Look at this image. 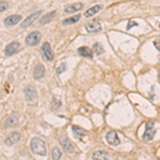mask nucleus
Segmentation results:
<instances>
[{
	"label": "nucleus",
	"mask_w": 160,
	"mask_h": 160,
	"mask_svg": "<svg viewBox=\"0 0 160 160\" xmlns=\"http://www.w3.org/2000/svg\"><path fill=\"white\" fill-rule=\"evenodd\" d=\"M9 7V3H7V1H3V0H0V13L1 12L5 11Z\"/></svg>",
	"instance_id": "b1692460"
},
{
	"label": "nucleus",
	"mask_w": 160,
	"mask_h": 160,
	"mask_svg": "<svg viewBox=\"0 0 160 160\" xmlns=\"http://www.w3.org/2000/svg\"><path fill=\"white\" fill-rule=\"evenodd\" d=\"M101 4H96V5H93L92 7H90L89 10H86V13H84V16L86 17H91V16H93V15H95V14H97L98 12L101 11Z\"/></svg>",
	"instance_id": "f3484780"
},
{
	"label": "nucleus",
	"mask_w": 160,
	"mask_h": 160,
	"mask_svg": "<svg viewBox=\"0 0 160 160\" xmlns=\"http://www.w3.org/2000/svg\"><path fill=\"white\" fill-rule=\"evenodd\" d=\"M56 13H57L56 11H52V12H50V13H48V14H45L41 18V20H40V24H41V25H45V24L49 22L55 16H56Z\"/></svg>",
	"instance_id": "a211bd4d"
},
{
	"label": "nucleus",
	"mask_w": 160,
	"mask_h": 160,
	"mask_svg": "<svg viewBox=\"0 0 160 160\" xmlns=\"http://www.w3.org/2000/svg\"><path fill=\"white\" fill-rule=\"evenodd\" d=\"M20 49H22V46H20V44H19L18 42H12L9 45H7L4 52H5V56L10 57L15 55V53H17Z\"/></svg>",
	"instance_id": "20e7f679"
},
{
	"label": "nucleus",
	"mask_w": 160,
	"mask_h": 160,
	"mask_svg": "<svg viewBox=\"0 0 160 160\" xmlns=\"http://www.w3.org/2000/svg\"><path fill=\"white\" fill-rule=\"evenodd\" d=\"M159 28H160V25H159Z\"/></svg>",
	"instance_id": "c85d7f7f"
},
{
	"label": "nucleus",
	"mask_w": 160,
	"mask_h": 160,
	"mask_svg": "<svg viewBox=\"0 0 160 160\" xmlns=\"http://www.w3.org/2000/svg\"><path fill=\"white\" fill-rule=\"evenodd\" d=\"M156 134V128H155V123L154 122H149L146 124L145 132L143 134V140L145 141H152Z\"/></svg>",
	"instance_id": "7ed1b4c3"
},
{
	"label": "nucleus",
	"mask_w": 160,
	"mask_h": 160,
	"mask_svg": "<svg viewBox=\"0 0 160 160\" xmlns=\"http://www.w3.org/2000/svg\"><path fill=\"white\" fill-rule=\"evenodd\" d=\"M79 18H80V15L77 14L75 15V16H73V17H70V18H66L63 20V25H72V24H75V22H77V20H79Z\"/></svg>",
	"instance_id": "412c9836"
},
{
	"label": "nucleus",
	"mask_w": 160,
	"mask_h": 160,
	"mask_svg": "<svg viewBox=\"0 0 160 160\" xmlns=\"http://www.w3.org/2000/svg\"><path fill=\"white\" fill-rule=\"evenodd\" d=\"M31 149H32V152L35 153L36 155H40V156H45L46 155V145H45V142L42 140V139L37 138H32L31 140Z\"/></svg>",
	"instance_id": "f257e3e1"
},
{
	"label": "nucleus",
	"mask_w": 160,
	"mask_h": 160,
	"mask_svg": "<svg viewBox=\"0 0 160 160\" xmlns=\"http://www.w3.org/2000/svg\"><path fill=\"white\" fill-rule=\"evenodd\" d=\"M72 129H73V131H74V136L76 137V138H80V137L84 136V134H86V130L82 129V128H80V127H78V126H73L72 127Z\"/></svg>",
	"instance_id": "aec40b11"
},
{
	"label": "nucleus",
	"mask_w": 160,
	"mask_h": 160,
	"mask_svg": "<svg viewBox=\"0 0 160 160\" xmlns=\"http://www.w3.org/2000/svg\"><path fill=\"white\" fill-rule=\"evenodd\" d=\"M78 53L81 57H84V58H89V59H92L93 58V52L92 50L86 47V46H82L78 49Z\"/></svg>",
	"instance_id": "dca6fc26"
},
{
	"label": "nucleus",
	"mask_w": 160,
	"mask_h": 160,
	"mask_svg": "<svg viewBox=\"0 0 160 160\" xmlns=\"http://www.w3.org/2000/svg\"><path fill=\"white\" fill-rule=\"evenodd\" d=\"M92 158L93 159H109L110 156H109V154L105 153L103 151H97L92 155Z\"/></svg>",
	"instance_id": "6ab92c4d"
},
{
	"label": "nucleus",
	"mask_w": 160,
	"mask_h": 160,
	"mask_svg": "<svg viewBox=\"0 0 160 160\" xmlns=\"http://www.w3.org/2000/svg\"><path fill=\"white\" fill-rule=\"evenodd\" d=\"M132 26H138V24H137V22H130V24H129L128 27H127V29L129 30Z\"/></svg>",
	"instance_id": "cd10ccee"
},
{
	"label": "nucleus",
	"mask_w": 160,
	"mask_h": 160,
	"mask_svg": "<svg viewBox=\"0 0 160 160\" xmlns=\"http://www.w3.org/2000/svg\"><path fill=\"white\" fill-rule=\"evenodd\" d=\"M45 75V67L44 65H42V64H37L35 65L33 70V77L35 79H41L44 77Z\"/></svg>",
	"instance_id": "ddd939ff"
},
{
	"label": "nucleus",
	"mask_w": 160,
	"mask_h": 160,
	"mask_svg": "<svg viewBox=\"0 0 160 160\" xmlns=\"http://www.w3.org/2000/svg\"><path fill=\"white\" fill-rule=\"evenodd\" d=\"M62 157V152L60 151V149L58 147H55L52 149V159H60Z\"/></svg>",
	"instance_id": "4be33fe9"
},
{
	"label": "nucleus",
	"mask_w": 160,
	"mask_h": 160,
	"mask_svg": "<svg viewBox=\"0 0 160 160\" xmlns=\"http://www.w3.org/2000/svg\"><path fill=\"white\" fill-rule=\"evenodd\" d=\"M60 144L62 146V149L67 152V153H74L75 152V146L73 145V143L71 142V140L67 138L65 134H61L59 138Z\"/></svg>",
	"instance_id": "f03ea898"
},
{
	"label": "nucleus",
	"mask_w": 160,
	"mask_h": 160,
	"mask_svg": "<svg viewBox=\"0 0 160 160\" xmlns=\"http://www.w3.org/2000/svg\"><path fill=\"white\" fill-rule=\"evenodd\" d=\"M18 119H19V116L17 113H16V114H11V115L5 119V127L16 126V125L18 124Z\"/></svg>",
	"instance_id": "2eb2a0df"
},
{
	"label": "nucleus",
	"mask_w": 160,
	"mask_h": 160,
	"mask_svg": "<svg viewBox=\"0 0 160 160\" xmlns=\"http://www.w3.org/2000/svg\"><path fill=\"white\" fill-rule=\"evenodd\" d=\"M106 140L108 142L110 145H113V146H116L119 145L121 141H119V138L117 137V134H116L115 131H109L107 132L106 134Z\"/></svg>",
	"instance_id": "0eeeda50"
},
{
	"label": "nucleus",
	"mask_w": 160,
	"mask_h": 160,
	"mask_svg": "<svg viewBox=\"0 0 160 160\" xmlns=\"http://www.w3.org/2000/svg\"><path fill=\"white\" fill-rule=\"evenodd\" d=\"M22 16L19 14L10 15V16H7V18L4 19V24H5V26H7V27L15 26L17 22H19L22 20Z\"/></svg>",
	"instance_id": "6e6552de"
},
{
	"label": "nucleus",
	"mask_w": 160,
	"mask_h": 160,
	"mask_svg": "<svg viewBox=\"0 0 160 160\" xmlns=\"http://www.w3.org/2000/svg\"><path fill=\"white\" fill-rule=\"evenodd\" d=\"M94 51L96 52L97 55H101V53H104L105 51V49L104 47H103V45H101L99 43H96V44H94Z\"/></svg>",
	"instance_id": "5701e85b"
},
{
	"label": "nucleus",
	"mask_w": 160,
	"mask_h": 160,
	"mask_svg": "<svg viewBox=\"0 0 160 160\" xmlns=\"http://www.w3.org/2000/svg\"><path fill=\"white\" fill-rule=\"evenodd\" d=\"M86 29L88 32H98L101 30V22H98L97 20H94L92 22H88L86 25Z\"/></svg>",
	"instance_id": "9b49d317"
},
{
	"label": "nucleus",
	"mask_w": 160,
	"mask_h": 160,
	"mask_svg": "<svg viewBox=\"0 0 160 160\" xmlns=\"http://www.w3.org/2000/svg\"><path fill=\"white\" fill-rule=\"evenodd\" d=\"M41 37H42V35L38 31H34V32L30 33L29 35L26 37L27 45H29V46H35V45H37L40 43Z\"/></svg>",
	"instance_id": "39448f33"
},
{
	"label": "nucleus",
	"mask_w": 160,
	"mask_h": 160,
	"mask_svg": "<svg viewBox=\"0 0 160 160\" xmlns=\"http://www.w3.org/2000/svg\"><path fill=\"white\" fill-rule=\"evenodd\" d=\"M65 70H66V64H65V63H61L59 65V67L57 68V73H58V74H62V73H63Z\"/></svg>",
	"instance_id": "393cba45"
},
{
	"label": "nucleus",
	"mask_w": 160,
	"mask_h": 160,
	"mask_svg": "<svg viewBox=\"0 0 160 160\" xmlns=\"http://www.w3.org/2000/svg\"><path fill=\"white\" fill-rule=\"evenodd\" d=\"M42 51L44 53L46 60H48V61H52L53 60V52H52V49L50 47L49 43L45 42L44 44H43V46H42Z\"/></svg>",
	"instance_id": "1a4fd4ad"
},
{
	"label": "nucleus",
	"mask_w": 160,
	"mask_h": 160,
	"mask_svg": "<svg viewBox=\"0 0 160 160\" xmlns=\"http://www.w3.org/2000/svg\"><path fill=\"white\" fill-rule=\"evenodd\" d=\"M25 97L28 101H34L36 98V91L33 86H27L25 89Z\"/></svg>",
	"instance_id": "f8f14e48"
},
{
	"label": "nucleus",
	"mask_w": 160,
	"mask_h": 160,
	"mask_svg": "<svg viewBox=\"0 0 160 160\" xmlns=\"http://www.w3.org/2000/svg\"><path fill=\"white\" fill-rule=\"evenodd\" d=\"M41 14H42V11H37V12H35V13H33V14L29 15V16L22 22V25H20L22 28H28L32 22H34L40 16H41Z\"/></svg>",
	"instance_id": "423d86ee"
},
{
	"label": "nucleus",
	"mask_w": 160,
	"mask_h": 160,
	"mask_svg": "<svg viewBox=\"0 0 160 160\" xmlns=\"http://www.w3.org/2000/svg\"><path fill=\"white\" fill-rule=\"evenodd\" d=\"M52 109H57L59 108L60 106H61V101L59 99H57V98H53V101H52Z\"/></svg>",
	"instance_id": "a878e982"
},
{
	"label": "nucleus",
	"mask_w": 160,
	"mask_h": 160,
	"mask_svg": "<svg viewBox=\"0 0 160 160\" xmlns=\"http://www.w3.org/2000/svg\"><path fill=\"white\" fill-rule=\"evenodd\" d=\"M154 45L156 46V48L158 49V50H160V40H155V41H154Z\"/></svg>",
	"instance_id": "bb28decb"
},
{
	"label": "nucleus",
	"mask_w": 160,
	"mask_h": 160,
	"mask_svg": "<svg viewBox=\"0 0 160 160\" xmlns=\"http://www.w3.org/2000/svg\"><path fill=\"white\" fill-rule=\"evenodd\" d=\"M82 7H83V4L81 2H77V3H74V4H70V5H67L65 7V13H68V14H71V13H75V12H78L80 11Z\"/></svg>",
	"instance_id": "4468645a"
},
{
	"label": "nucleus",
	"mask_w": 160,
	"mask_h": 160,
	"mask_svg": "<svg viewBox=\"0 0 160 160\" xmlns=\"http://www.w3.org/2000/svg\"><path fill=\"white\" fill-rule=\"evenodd\" d=\"M19 140H20V134H19V132H12V134L5 139L4 143H5L7 145L11 146V145L16 144Z\"/></svg>",
	"instance_id": "9d476101"
}]
</instances>
